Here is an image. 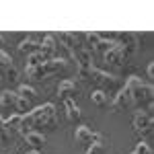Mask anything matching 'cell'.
Returning a JSON list of instances; mask_svg holds the SVG:
<instances>
[{"mask_svg": "<svg viewBox=\"0 0 154 154\" xmlns=\"http://www.w3.org/2000/svg\"><path fill=\"white\" fill-rule=\"evenodd\" d=\"M56 130L58 128V111L54 103H43V105L31 109L29 113L21 115V125L19 131L21 134H29V131H37V130Z\"/></svg>", "mask_w": 154, "mask_h": 154, "instance_id": "obj_1", "label": "cell"}, {"mask_svg": "<svg viewBox=\"0 0 154 154\" xmlns=\"http://www.w3.org/2000/svg\"><path fill=\"white\" fill-rule=\"evenodd\" d=\"M125 88H128V93H130V107L134 109H138V111H148L150 113V105H152V84L150 82H144L142 78H138V76H130L125 84H123Z\"/></svg>", "mask_w": 154, "mask_h": 154, "instance_id": "obj_2", "label": "cell"}, {"mask_svg": "<svg viewBox=\"0 0 154 154\" xmlns=\"http://www.w3.org/2000/svg\"><path fill=\"white\" fill-rule=\"evenodd\" d=\"M68 66V62L64 58H51L48 62H43L41 66H35V68H29L25 66V74L29 80H43V78H49L54 74H58L60 70H64Z\"/></svg>", "mask_w": 154, "mask_h": 154, "instance_id": "obj_3", "label": "cell"}, {"mask_svg": "<svg viewBox=\"0 0 154 154\" xmlns=\"http://www.w3.org/2000/svg\"><path fill=\"white\" fill-rule=\"evenodd\" d=\"M17 78H19V70L12 64L11 54L0 49V80H17Z\"/></svg>", "mask_w": 154, "mask_h": 154, "instance_id": "obj_4", "label": "cell"}, {"mask_svg": "<svg viewBox=\"0 0 154 154\" xmlns=\"http://www.w3.org/2000/svg\"><path fill=\"white\" fill-rule=\"evenodd\" d=\"M134 130L140 136H150L152 134V113L148 111H138L134 115Z\"/></svg>", "mask_w": 154, "mask_h": 154, "instance_id": "obj_5", "label": "cell"}, {"mask_svg": "<svg viewBox=\"0 0 154 154\" xmlns=\"http://www.w3.org/2000/svg\"><path fill=\"white\" fill-rule=\"evenodd\" d=\"M115 39H117V43L121 45V48L125 49V54H128V58H130L131 54L138 49V45H140V37L136 35V33H115ZM113 39V41H115Z\"/></svg>", "mask_w": 154, "mask_h": 154, "instance_id": "obj_6", "label": "cell"}, {"mask_svg": "<svg viewBox=\"0 0 154 154\" xmlns=\"http://www.w3.org/2000/svg\"><path fill=\"white\" fill-rule=\"evenodd\" d=\"M86 80H91V82H95V84H101V86H113V84H117V78H115L113 74L99 70L97 66L91 68L88 76H86Z\"/></svg>", "mask_w": 154, "mask_h": 154, "instance_id": "obj_7", "label": "cell"}, {"mask_svg": "<svg viewBox=\"0 0 154 154\" xmlns=\"http://www.w3.org/2000/svg\"><path fill=\"white\" fill-rule=\"evenodd\" d=\"M74 138H76V142L78 144H84V146H91L93 142L97 140H101L103 138V134H99V131H93L88 125H78L76 131H74Z\"/></svg>", "mask_w": 154, "mask_h": 154, "instance_id": "obj_8", "label": "cell"}, {"mask_svg": "<svg viewBox=\"0 0 154 154\" xmlns=\"http://www.w3.org/2000/svg\"><path fill=\"white\" fill-rule=\"evenodd\" d=\"M103 58H105V62L113 64V66H121V64L128 60V54H125V49H123V48L117 43V41H115V43H113V48L109 49Z\"/></svg>", "mask_w": 154, "mask_h": 154, "instance_id": "obj_9", "label": "cell"}, {"mask_svg": "<svg viewBox=\"0 0 154 154\" xmlns=\"http://www.w3.org/2000/svg\"><path fill=\"white\" fill-rule=\"evenodd\" d=\"M56 49H58V41H56V37H54V35H45V37H43V41H41V48H39V54L43 56V60L48 62V60L56 58Z\"/></svg>", "mask_w": 154, "mask_h": 154, "instance_id": "obj_10", "label": "cell"}, {"mask_svg": "<svg viewBox=\"0 0 154 154\" xmlns=\"http://www.w3.org/2000/svg\"><path fill=\"white\" fill-rule=\"evenodd\" d=\"M130 107V93H128V88L125 86H121L119 88V93L115 95V99L111 101V111H125Z\"/></svg>", "mask_w": 154, "mask_h": 154, "instance_id": "obj_11", "label": "cell"}, {"mask_svg": "<svg viewBox=\"0 0 154 154\" xmlns=\"http://www.w3.org/2000/svg\"><path fill=\"white\" fill-rule=\"evenodd\" d=\"M39 48H41V41L37 37H27V39H23L19 43V51L23 56H27V58L33 56V54H39Z\"/></svg>", "mask_w": 154, "mask_h": 154, "instance_id": "obj_12", "label": "cell"}, {"mask_svg": "<svg viewBox=\"0 0 154 154\" xmlns=\"http://www.w3.org/2000/svg\"><path fill=\"white\" fill-rule=\"evenodd\" d=\"M58 97L64 101V99H74L76 97V82L74 80H62L58 84Z\"/></svg>", "mask_w": 154, "mask_h": 154, "instance_id": "obj_13", "label": "cell"}, {"mask_svg": "<svg viewBox=\"0 0 154 154\" xmlns=\"http://www.w3.org/2000/svg\"><path fill=\"white\" fill-rule=\"evenodd\" d=\"M64 109H66V117H68V121H72V123L82 117L80 107L76 105V101H74V99H64Z\"/></svg>", "mask_w": 154, "mask_h": 154, "instance_id": "obj_14", "label": "cell"}, {"mask_svg": "<svg viewBox=\"0 0 154 154\" xmlns=\"http://www.w3.org/2000/svg\"><path fill=\"white\" fill-rule=\"evenodd\" d=\"M19 105V95L14 91H2L0 93V107L4 109H17Z\"/></svg>", "mask_w": 154, "mask_h": 154, "instance_id": "obj_15", "label": "cell"}, {"mask_svg": "<svg viewBox=\"0 0 154 154\" xmlns=\"http://www.w3.org/2000/svg\"><path fill=\"white\" fill-rule=\"evenodd\" d=\"M25 140L29 146H33V150L39 152L43 146H45V136L41 134V131H29V134H25Z\"/></svg>", "mask_w": 154, "mask_h": 154, "instance_id": "obj_16", "label": "cell"}, {"mask_svg": "<svg viewBox=\"0 0 154 154\" xmlns=\"http://www.w3.org/2000/svg\"><path fill=\"white\" fill-rule=\"evenodd\" d=\"M113 43H115V41H113V39H105V37L101 35V39H99V41H97V45L93 49H91V54H93V56H105L107 51H109V49L113 48Z\"/></svg>", "mask_w": 154, "mask_h": 154, "instance_id": "obj_17", "label": "cell"}, {"mask_svg": "<svg viewBox=\"0 0 154 154\" xmlns=\"http://www.w3.org/2000/svg\"><path fill=\"white\" fill-rule=\"evenodd\" d=\"M17 95L21 97V99H25V101H35L37 99V91L33 88V86H29V84H21L19 86V91H17Z\"/></svg>", "mask_w": 154, "mask_h": 154, "instance_id": "obj_18", "label": "cell"}, {"mask_svg": "<svg viewBox=\"0 0 154 154\" xmlns=\"http://www.w3.org/2000/svg\"><path fill=\"white\" fill-rule=\"evenodd\" d=\"M91 101L95 103V105L103 107L109 103V97H107V93L103 91V88H97V91H93V95H91Z\"/></svg>", "mask_w": 154, "mask_h": 154, "instance_id": "obj_19", "label": "cell"}, {"mask_svg": "<svg viewBox=\"0 0 154 154\" xmlns=\"http://www.w3.org/2000/svg\"><path fill=\"white\" fill-rule=\"evenodd\" d=\"M19 125H21V115H19V113H14V115H11V117L4 119V128H6L8 131L19 130Z\"/></svg>", "mask_w": 154, "mask_h": 154, "instance_id": "obj_20", "label": "cell"}, {"mask_svg": "<svg viewBox=\"0 0 154 154\" xmlns=\"http://www.w3.org/2000/svg\"><path fill=\"white\" fill-rule=\"evenodd\" d=\"M103 152H105V138L93 142L88 146V150H86V154H103Z\"/></svg>", "mask_w": 154, "mask_h": 154, "instance_id": "obj_21", "label": "cell"}, {"mask_svg": "<svg viewBox=\"0 0 154 154\" xmlns=\"http://www.w3.org/2000/svg\"><path fill=\"white\" fill-rule=\"evenodd\" d=\"M43 62H45V60H43L41 54H33V56L27 58V66H29V68H35V66H41Z\"/></svg>", "mask_w": 154, "mask_h": 154, "instance_id": "obj_22", "label": "cell"}, {"mask_svg": "<svg viewBox=\"0 0 154 154\" xmlns=\"http://www.w3.org/2000/svg\"><path fill=\"white\" fill-rule=\"evenodd\" d=\"M146 74H148V78H154V64H152V62L148 64V68H146Z\"/></svg>", "mask_w": 154, "mask_h": 154, "instance_id": "obj_23", "label": "cell"}, {"mask_svg": "<svg viewBox=\"0 0 154 154\" xmlns=\"http://www.w3.org/2000/svg\"><path fill=\"white\" fill-rule=\"evenodd\" d=\"M4 43H6V37H4V35H2V33H0V49L4 48Z\"/></svg>", "mask_w": 154, "mask_h": 154, "instance_id": "obj_24", "label": "cell"}, {"mask_svg": "<svg viewBox=\"0 0 154 154\" xmlns=\"http://www.w3.org/2000/svg\"><path fill=\"white\" fill-rule=\"evenodd\" d=\"M27 154H41V152H35V150H31V152H27Z\"/></svg>", "mask_w": 154, "mask_h": 154, "instance_id": "obj_25", "label": "cell"}]
</instances>
